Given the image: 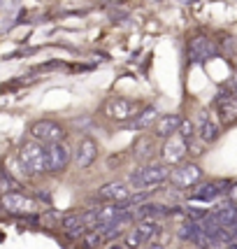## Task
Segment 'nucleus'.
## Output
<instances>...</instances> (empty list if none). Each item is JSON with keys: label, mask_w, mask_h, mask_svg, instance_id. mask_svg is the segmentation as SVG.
Instances as JSON below:
<instances>
[{"label": "nucleus", "mask_w": 237, "mask_h": 249, "mask_svg": "<svg viewBox=\"0 0 237 249\" xmlns=\"http://www.w3.org/2000/svg\"><path fill=\"white\" fill-rule=\"evenodd\" d=\"M61 219H63V212H58V210H47L42 217H40V224H42V226H61Z\"/></svg>", "instance_id": "23"}, {"label": "nucleus", "mask_w": 237, "mask_h": 249, "mask_svg": "<svg viewBox=\"0 0 237 249\" xmlns=\"http://www.w3.org/2000/svg\"><path fill=\"white\" fill-rule=\"evenodd\" d=\"M100 156V144H98L91 135H84L79 144H77V152H75V165L77 170H88L93 163L98 161Z\"/></svg>", "instance_id": "9"}, {"label": "nucleus", "mask_w": 237, "mask_h": 249, "mask_svg": "<svg viewBox=\"0 0 237 249\" xmlns=\"http://www.w3.org/2000/svg\"><path fill=\"white\" fill-rule=\"evenodd\" d=\"M107 249H126V245L123 242H109Z\"/></svg>", "instance_id": "27"}, {"label": "nucleus", "mask_w": 237, "mask_h": 249, "mask_svg": "<svg viewBox=\"0 0 237 249\" xmlns=\"http://www.w3.org/2000/svg\"><path fill=\"white\" fill-rule=\"evenodd\" d=\"M223 186H228L226 182H205V184H198L191 191V200H200V203H212V200H216L221 194H226L228 189H223Z\"/></svg>", "instance_id": "16"}, {"label": "nucleus", "mask_w": 237, "mask_h": 249, "mask_svg": "<svg viewBox=\"0 0 237 249\" xmlns=\"http://www.w3.org/2000/svg\"><path fill=\"white\" fill-rule=\"evenodd\" d=\"M72 161V147L68 142H54L47 144V173L61 175L68 170V165Z\"/></svg>", "instance_id": "6"}, {"label": "nucleus", "mask_w": 237, "mask_h": 249, "mask_svg": "<svg viewBox=\"0 0 237 249\" xmlns=\"http://www.w3.org/2000/svg\"><path fill=\"white\" fill-rule=\"evenodd\" d=\"M163 214H170V207L158 205V203H142V205L133 210L135 219H153V217H163Z\"/></svg>", "instance_id": "19"}, {"label": "nucleus", "mask_w": 237, "mask_h": 249, "mask_svg": "<svg viewBox=\"0 0 237 249\" xmlns=\"http://www.w3.org/2000/svg\"><path fill=\"white\" fill-rule=\"evenodd\" d=\"M172 186L177 189H191V186H198L200 179H203V168L198 163H179L174 170H170V177H168Z\"/></svg>", "instance_id": "7"}, {"label": "nucleus", "mask_w": 237, "mask_h": 249, "mask_svg": "<svg viewBox=\"0 0 237 249\" xmlns=\"http://www.w3.org/2000/svg\"><path fill=\"white\" fill-rule=\"evenodd\" d=\"M19 161L23 163V168L28 170L31 177L35 175H47V147L35 140H23L19 144Z\"/></svg>", "instance_id": "2"}, {"label": "nucleus", "mask_w": 237, "mask_h": 249, "mask_svg": "<svg viewBox=\"0 0 237 249\" xmlns=\"http://www.w3.org/2000/svg\"><path fill=\"white\" fill-rule=\"evenodd\" d=\"M188 154V144L174 133L172 138H165L161 147V159L165 165H179L184 161V156Z\"/></svg>", "instance_id": "10"}, {"label": "nucleus", "mask_w": 237, "mask_h": 249, "mask_svg": "<svg viewBox=\"0 0 237 249\" xmlns=\"http://www.w3.org/2000/svg\"><path fill=\"white\" fill-rule=\"evenodd\" d=\"M228 249H237V245H228Z\"/></svg>", "instance_id": "29"}, {"label": "nucleus", "mask_w": 237, "mask_h": 249, "mask_svg": "<svg viewBox=\"0 0 237 249\" xmlns=\"http://www.w3.org/2000/svg\"><path fill=\"white\" fill-rule=\"evenodd\" d=\"M10 191H19V184H17L5 170H0V196L10 194Z\"/></svg>", "instance_id": "24"}, {"label": "nucleus", "mask_w": 237, "mask_h": 249, "mask_svg": "<svg viewBox=\"0 0 237 249\" xmlns=\"http://www.w3.org/2000/svg\"><path fill=\"white\" fill-rule=\"evenodd\" d=\"M130 196H133V189L128 186V182H121V179L107 182V184H102L96 191V198L105 200V203H123V200H128Z\"/></svg>", "instance_id": "12"}, {"label": "nucleus", "mask_w": 237, "mask_h": 249, "mask_svg": "<svg viewBox=\"0 0 237 249\" xmlns=\"http://www.w3.org/2000/svg\"><path fill=\"white\" fill-rule=\"evenodd\" d=\"M2 170L10 175V177L19 186H21L23 182H28V179H31V175H28V170L23 168V163L19 161L17 152H12V154H7V156H5V168H2Z\"/></svg>", "instance_id": "17"}, {"label": "nucleus", "mask_w": 237, "mask_h": 249, "mask_svg": "<svg viewBox=\"0 0 237 249\" xmlns=\"http://www.w3.org/2000/svg\"><path fill=\"white\" fill-rule=\"evenodd\" d=\"M177 233H179V238L182 240H188V242H193V245H198V247H207V245H209V240L203 235V231H200V224H198V221H186V224H182Z\"/></svg>", "instance_id": "18"}, {"label": "nucleus", "mask_w": 237, "mask_h": 249, "mask_svg": "<svg viewBox=\"0 0 237 249\" xmlns=\"http://www.w3.org/2000/svg\"><path fill=\"white\" fill-rule=\"evenodd\" d=\"M228 233H230V238H233V240H237V221L228 226Z\"/></svg>", "instance_id": "26"}, {"label": "nucleus", "mask_w": 237, "mask_h": 249, "mask_svg": "<svg viewBox=\"0 0 237 249\" xmlns=\"http://www.w3.org/2000/svg\"><path fill=\"white\" fill-rule=\"evenodd\" d=\"M179 249H184V247H179Z\"/></svg>", "instance_id": "30"}, {"label": "nucleus", "mask_w": 237, "mask_h": 249, "mask_svg": "<svg viewBox=\"0 0 237 249\" xmlns=\"http://www.w3.org/2000/svg\"><path fill=\"white\" fill-rule=\"evenodd\" d=\"M184 214L191 219V221H203L209 212H207V210H198V207H186V210H184Z\"/></svg>", "instance_id": "25"}, {"label": "nucleus", "mask_w": 237, "mask_h": 249, "mask_svg": "<svg viewBox=\"0 0 237 249\" xmlns=\"http://www.w3.org/2000/svg\"><path fill=\"white\" fill-rule=\"evenodd\" d=\"M195 133L200 135L203 142L212 144V142H216L219 135H221V124H219L209 112H200V114H198V130H195Z\"/></svg>", "instance_id": "14"}, {"label": "nucleus", "mask_w": 237, "mask_h": 249, "mask_svg": "<svg viewBox=\"0 0 237 249\" xmlns=\"http://www.w3.org/2000/svg\"><path fill=\"white\" fill-rule=\"evenodd\" d=\"M147 249H165V245H163V242H149Z\"/></svg>", "instance_id": "28"}, {"label": "nucleus", "mask_w": 237, "mask_h": 249, "mask_svg": "<svg viewBox=\"0 0 237 249\" xmlns=\"http://www.w3.org/2000/svg\"><path fill=\"white\" fill-rule=\"evenodd\" d=\"M135 109H137V105H135L133 100L121 98V96H114V98H109L107 103H105L102 112H105V117H107V119L123 124V121H130L133 117H135Z\"/></svg>", "instance_id": "8"}, {"label": "nucleus", "mask_w": 237, "mask_h": 249, "mask_svg": "<svg viewBox=\"0 0 237 249\" xmlns=\"http://www.w3.org/2000/svg\"><path fill=\"white\" fill-rule=\"evenodd\" d=\"M177 135L182 138L186 144H191V140H193L195 135V126L191 119H182V124H179V130H177Z\"/></svg>", "instance_id": "22"}, {"label": "nucleus", "mask_w": 237, "mask_h": 249, "mask_svg": "<svg viewBox=\"0 0 237 249\" xmlns=\"http://www.w3.org/2000/svg\"><path fill=\"white\" fill-rule=\"evenodd\" d=\"M168 177H170V168L165 163H147L128 175V186L137 191H144V189L153 191L156 186L168 182Z\"/></svg>", "instance_id": "1"}, {"label": "nucleus", "mask_w": 237, "mask_h": 249, "mask_svg": "<svg viewBox=\"0 0 237 249\" xmlns=\"http://www.w3.org/2000/svg\"><path fill=\"white\" fill-rule=\"evenodd\" d=\"M82 242H84V249H96V247H100V245H105V242H107L105 228L102 226L88 228L86 233H84V238H82Z\"/></svg>", "instance_id": "21"}, {"label": "nucleus", "mask_w": 237, "mask_h": 249, "mask_svg": "<svg viewBox=\"0 0 237 249\" xmlns=\"http://www.w3.org/2000/svg\"><path fill=\"white\" fill-rule=\"evenodd\" d=\"M156 119H158V112H156V107H144L142 112H137V114H135L128 124H130V128L144 130V128H149V126H153V121H156Z\"/></svg>", "instance_id": "20"}, {"label": "nucleus", "mask_w": 237, "mask_h": 249, "mask_svg": "<svg viewBox=\"0 0 237 249\" xmlns=\"http://www.w3.org/2000/svg\"><path fill=\"white\" fill-rule=\"evenodd\" d=\"M184 117L179 114H158V119L153 121V138H172L174 133L179 130V124H182Z\"/></svg>", "instance_id": "15"}, {"label": "nucleus", "mask_w": 237, "mask_h": 249, "mask_svg": "<svg viewBox=\"0 0 237 249\" xmlns=\"http://www.w3.org/2000/svg\"><path fill=\"white\" fill-rule=\"evenodd\" d=\"M68 138L65 126L56 119H37L31 124V140L40 142V144H54V142H63Z\"/></svg>", "instance_id": "4"}, {"label": "nucleus", "mask_w": 237, "mask_h": 249, "mask_svg": "<svg viewBox=\"0 0 237 249\" xmlns=\"http://www.w3.org/2000/svg\"><path fill=\"white\" fill-rule=\"evenodd\" d=\"M158 233H161L158 221H153V219H142L137 226H133L128 233H126L123 245H126V249H137V247H142V245H149Z\"/></svg>", "instance_id": "5"}, {"label": "nucleus", "mask_w": 237, "mask_h": 249, "mask_svg": "<svg viewBox=\"0 0 237 249\" xmlns=\"http://www.w3.org/2000/svg\"><path fill=\"white\" fill-rule=\"evenodd\" d=\"M216 112H219V119L223 121L226 126L235 124L237 121V96L233 93V89H223L219 91L216 96Z\"/></svg>", "instance_id": "11"}, {"label": "nucleus", "mask_w": 237, "mask_h": 249, "mask_svg": "<svg viewBox=\"0 0 237 249\" xmlns=\"http://www.w3.org/2000/svg\"><path fill=\"white\" fill-rule=\"evenodd\" d=\"M0 207L12 214V217H21V219H28V217H37L40 212V200L35 198H28L26 194L21 191H10V194L0 196Z\"/></svg>", "instance_id": "3"}, {"label": "nucleus", "mask_w": 237, "mask_h": 249, "mask_svg": "<svg viewBox=\"0 0 237 249\" xmlns=\"http://www.w3.org/2000/svg\"><path fill=\"white\" fill-rule=\"evenodd\" d=\"M216 56V44L205 37V35H198V37H191L188 40V58L200 63V61H207V58H214Z\"/></svg>", "instance_id": "13"}]
</instances>
